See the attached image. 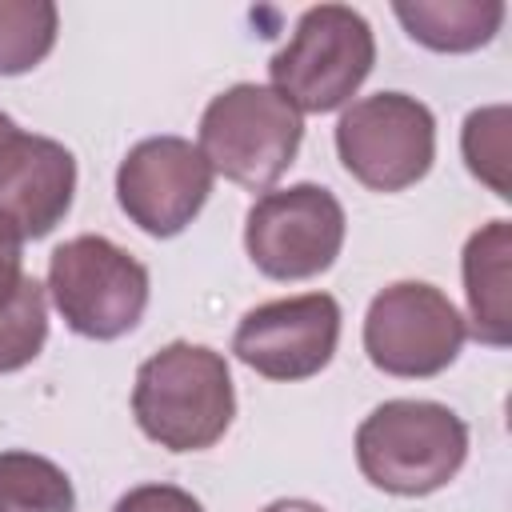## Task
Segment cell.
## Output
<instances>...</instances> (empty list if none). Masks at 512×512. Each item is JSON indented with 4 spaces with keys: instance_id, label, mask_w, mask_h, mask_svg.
I'll use <instances>...</instances> for the list:
<instances>
[{
    "instance_id": "cell-5",
    "label": "cell",
    "mask_w": 512,
    "mask_h": 512,
    "mask_svg": "<svg viewBox=\"0 0 512 512\" xmlns=\"http://www.w3.org/2000/svg\"><path fill=\"white\" fill-rule=\"evenodd\" d=\"M48 296L72 332L116 340L148 308V268L104 236H72L48 260Z\"/></svg>"
},
{
    "instance_id": "cell-16",
    "label": "cell",
    "mask_w": 512,
    "mask_h": 512,
    "mask_svg": "<svg viewBox=\"0 0 512 512\" xmlns=\"http://www.w3.org/2000/svg\"><path fill=\"white\" fill-rule=\"evenodd\" d=\"M48 340V288L24 276L12 304L0 312V372H16L40 356Z\"/></svg>"
},
{
    "instance_id": "cell-20",
    "label": "cell",
    "mask_w": 512,
    "mask_h": 512,
    "mask_svg": "<svg viewBox=\"0 0 512 512\" xmlns=\"http://www.w3.org/2000/svg\"><path fill=\"white\" fill-rule=\"evenodd\" d=\"M264 512H324V508L312 504V500H276V504H268Z\"/></svg>"
},
{
    "instance_id": "cell-10",
    "label": "cell",
    "mask_w": 512,
    "mask_h": 512,
    "mask_svg": "<svg viewBox=\"0 0 512 512\" xmlns=\"http://www.w3.org/2000/svg\"><path fill=\"white\" fill-rule=\"evenodd\" d=\"M336 340L340 304L328 292H304L244 312L232 352L268 380H308L328 368Z\"/></svg>"
},
{
    "instance_id": "cell-14",
    "label": "cell",
    "mask_w": 512,
    "mask_h": 512,
    "mask_svg": "<svg viewBox=\"0 0 512 512\" xmlns=\"http://www.w3.org/2000/svg\"><path fill=\"white\" fill-rule=\"evenodd\" d=\"M0 512H76L72 480L36 452H0Z\"/></svg>"
},
{
    "instance_id": "cell-18",
    "label": "cell",
    "mask_w": 512,
    "mask_h": 512,
    "mask_svg": "<svg viewBox=\"0 0 512 512\" xmlns=\"http://www.w3.org/2000/svg\"><path fill=\"white\" fill-rule=\"evenodd\" d=\"M112 512H204V504L176 484H140L124 492Z\"/></svg>"
},
{
    "instance_id": "cell-13",
    "label": "cell",
    "mask_w": 512,
    "mask_h": 512,
    "mask_svg": "<svg viewBox=\"0 0 512 512\" xmlns=\"http://www.w3.org/2000/svg\"><path fill=\"white\" fill-rule=\"evenodd\" d=\"M392 12L408 36L432 52H472L504 24L500 0H400Z\"/></svg>"
},
{
    "instance_id": "cell-19",
    "label": "cell",
    "mask_w": 512,
    "mask_h": 512,
    "mask_svg": "<svg viewBox=\"0 0 512 512\" xmlns=\"http://www.w3.org/2000/svg\"><path fill=\"white\" fill-rule=\"evenodd\" d=\"M20 252H24V236L8 220H0V312L12 304V296L24 284V256Z\"/></svg>"
},
{
    "instance_id": "cell-15",
    "label": "cell",
    "mask_w": 512,
    "mask_h": 512,
    "mask_svg": "<svg viewBox=\"0 0 512 512\" xmlns=\"http://www.w3.org/2000/svg\"><path fill=\"white\" fill-rule=\"evenodd\" d=\"M60 12L48 0H0V76L32 72L56 44Z\"/></svg>"
},
{
    "instance_id": "cell-9",
    "label": "cell",
    "mask_w": 512,
    "mask_h": 512,
    "mask_svg": "<svg viewBox=\"0 0 512 512\" xmlns=\"http://www.w3.org/2000/svg\"><path fill=\"white\" fill-rule=\"evenodd\" d=\"M212 192V164L184 136H148L120 160L116 200L148 236L184 232Z\"/></svg>"
},
{
    "instance_id": "cell-3",
    "label": "cell",
    "mask_w": 512,
    "mask_h": 512,
    "mask_svg": "<svg viewBox=\"0 0 512 512\" xmlns=\"http://www.w3.org/2000/svg\"><path fill=\"white\" fill-rule=\"evenodd\" d=\"M304 120L268 84H232L200 116V152L224 180L268 192L300 152Z\"/></svg>"
},
{
    "instance_id": "cell-6",
    "label": "cell",
    "mask_w": 512,
    "mask_h": 512,
    "mask_svg": "<svg viewBox=\"0 0 512 512\" xmlns=\"http://www.w3.org/2000/svg\"><path fill=\"white\" fill-rule=\"evenodd\" d=\"M336 152L364 188L400 192L428 176L436 156V120L416 96L376 92L340 116Z\"/></svg>"
},
{
    "instance_id": "cell-21",
    "label": "cell",
    "mask_w": 512,
    "mask_h": 512,
    "mask_svg": "<svg viewBox=\"0 0 512 512\" xmlns=\"http://www.w3.org/2000/svg\"><path fill=\"white\" fill-rule=\"evenodd\" d=\"M8 132H16V120H12L8 112H0V140H4Z\"/></svg>"
},
{
    "instance_id": "cell-11",
    "label": "cell",
    "mask_w": 512,
    "mask_h": 512,
    "mask_svg": "<svg viewBox=\"0 0 512 512\" xmlns=\"http://www.w3.org/2000/svg\"><path fill=\"white\" fill-rule=\"evenodd\" d=\"M76 160L52 136L8 132L0 140V220L24 240L48 236L72 208Z\"/></svg>"
},
{
    "instance_id": "cell-12",
    "label": "cell",
    "mask_w": 512,
    "mask_h": 512,
    "mask_svg": "<svg viewBox=\"0 0 512 512\" xmlns=\"http://www.w3.org/2000/svg\"><path fill=\"white\" fill-rule=\"evenodd\" d=\"M508 256L512 228L508 220H492L476 228L464 244V296L468 324L480 344L504 348L512 340V304H508Z\"/></svg>"
},
{
    "instance_id": "cell-17",
    "label": "cell",
    "mask_w": 512,
    "mask_h": 512,
    "mask_svg": "<svg viewBox=\"0 0 512 512\" xmlns=\"http://www.w3.org/2000/svg\"><path fill=\"white\" fill-rule=\"evenodd\" d=\"M464 160L500 200H508V108H480L464 120Z\"/></svg>"
},
{
    "instance_id": "cell-1",
    "label": "cell",
    "mask_w": 512,
    "mask_h": 512,
    "mask_svg": "<svg viewBox=\"0 0 512 512\" xmlns=\"http://www.w3.org/2000/svg\"><path fill=\"white\" fill-rule=\"evenodd\" d=\"M132 412L140 432L168 452L212 448L236 416L228 360L188 340L160 348L136 372Z\"/></svg>"
},
{
    "instance_id": "cell-4",
    "label": "cell",
    "mask_w": 512,
    "mask_h": 512,
    "mask_svg": "<svg viewBox=\"0 0 512 512\" xmlns=\"http://www.w3.org/2000/svg\"><path fill=\"white\" fill-rule=\"evenodd\" d=\"M376 40L368 20L348 4L308 8L292 40L272 56V88L296 112L340 108L372 72Z\"/></svg>"
},
{
    "instance_id": "cell-2",
    "label": "cell",
    "mask_w": 512,
    "mask_h": 512,
    "mask_svg": "<svg viewBox=\"0 0 512 512\" xmlns=\"http://www.w3.org/2000/svg\"><path fill=\"white\" fill-rule=\"evenodd\" d=\"M468 456V424L436 400H388L356 428V464L392 496L444 488Z\"/></svg>"
},
{
    "instance_id": "cell-8",
    "label": "cell",
    "mask_w": 512,
    "mask_h": 512,
    "mask_svg": "<svg viewBox=\"0 0 512 512\" xmlns=\"http://www.w3.org/2000/svg\"><path fill=\"white\" fill-rule=\"evenodd\" d=\"M468 324L456 304L420 280L376 292L364 316V352L388 376H436L464 348Z\"/></svg>"
},
{
    "instance_id": "cell-7",
    "label": "cell",
    "mask_w": 512,
    "mask_h": 512,
    "mask_svg": "<svg viewBox=\"0 0 512 512\" xmlns=\"http://www.w3.org/2000/svg\"><path fill=\"white\" fill-rule=\"evenodd\" d=\"M244 248L272 280H308L332 268L344 248V208L320 184L264 192L244 220Z\"/></svg>"
}]
</instances>
